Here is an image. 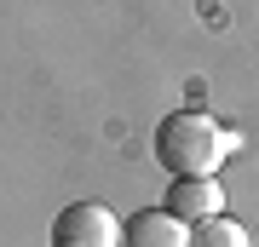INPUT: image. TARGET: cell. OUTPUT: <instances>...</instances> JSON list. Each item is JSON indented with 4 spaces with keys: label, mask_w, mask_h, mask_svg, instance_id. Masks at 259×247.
Wrapping results in <instances>:
<instances>
[{
    "label": "cell",
    "mask_w": 259,
    "mask_h": 247,
    "mask_svg": "<svg viewBox=\"0 0 259 247\" xmlns=\"http://www.w3.org/2000/svg\"><path fill=\"white\" fill-rule=\"evenodd\" d=\"M161 207L196 230V224H207V219H219V213H225V184H219V178H173Z\"/></svg>",
    "instance_id": "cell-3"
},
{
    "label": "cell",
    "mask_w": 259,
    "mask_h": 247,
    "mask_svg": "<svg viewBox=\"0 0 259 247\" xmlns=\"http://www.w3.org/2000/svg\"><path fill=\"white\" fill-rule=\"evenodd\" d=\"M121 224L104 202H75L52 219V247H121Z\"/></svg>",
    "instance_id": "cell-2"
},
{
    "label": "cell",
    "mask_w": 259,
    "mask_h": 247,
    "mask_svg": "<svg viewBox=\"0 0 259 247\" xmlns=\"http://www.w3.org/2000/svg\"><path fill=\"white\" fill-rule=\"evenodd\" d=\"M190 247H253V230L242 224V219H207V224H196L190 230Z\"/></svg>",
    "instance_id": "cell-5"
},
{
    "label": "cell",
    "mask_w": 259,
    "mask_h": 247,
    "mask_svg": "<svg viewBox=\"0 0 259 247\" xmlns=\"http://www.w3.org/2000/svg\"><path fill=\"white\" fill-rule=\"evenodd\" d=\"M121 247H190V224L167 207H144L121 224Z\"/></svg>",
    "instance_id": "cell-4"
},
{
    "label": "cell",
    "mask_w": 259,
    "mask_h": 247,
    "mask_svg": "<svg viewBox=\"0 0 259 247\" xmlns=\"http://www.w3.org/2000/svg\"><path fill=\"white\" fill-rule=\"evenodd\" d=\"M236 144L242 138L231 127H219L213 115H202V110H173L156 127V161L173 178H213Z\"/></svg>",
    "instance_id": "cell-1"
}]
</instances>
